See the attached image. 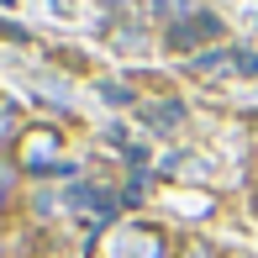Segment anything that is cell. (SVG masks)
Returning a JSON list of instances; mask_svg holds the SVG:
<instances>
[{
    "label": "cell",
    "mask_w": 258,
    "mask_h": 258,
    "mask_svg": "<svg viewBox=\"0 0 258 258\" xmlns=\"http://www.w3.org/2000/svg\"><path fill=\"white\" fill-rule=\"evenodd\" d=\"M16 163L27 174H63V132L58 126H21L16 132Z\"/></svg>",
    "instance_id": "1"
},
{
    "label": "cell",
    "mask_w": 258,
    "mask_h": 258,
    "mask_svg": "<svg viewBox=\"0 0 258 258\" xmlns=\"http://www.w3.org/2000/svg\"><path fill=\"white\" fill-rule=\"evenodd\" d=\"M216 37H221V21L211 16V11H195L190 21L169 27V48H174V53H206Z\"/></svg>",
    "instance_id": "2"
},
{
    "label": "cell",
    "mask_w": 258,
    "mask_h": 258,
    "mask_svg": "<svg viewBox=\"0 0 258 258\" xmlns=\"http://www.w3.org/2000/svg\"><path fill=\"white\" fill-rule=\"evenodd\" d=\"M163 253H169L163 227H126L111 248V258H163Z\"/></svg>",
    "instance_id": "3"
},
{
    "label": "cell",
    "mask_w": 258,
    "mask_h": 258,
    "mask_svg": "<svg viewBox=\"0 0 258 258\" xmlns=\"http://www.w3.org/2000/svg\"><path fill=\"white\" fill-rule=\"evenodd\" d=\"M137 116H143L148 126H158V132H174V126H184V105H179V100H158V105H137Z\"/></svg>",
    "instance_id": "4"
},
{
    "label": "cell",
    "mask_w": 258,
    "mask_h": 258,
    "mask_svg": "<svg viewBox=\"0 0 258 258\" xmlns=\"http://www.w3.org/2000/svg\"><path fill=\"white\" fill-rule=\"evenodd\" d=\"M227 69H232V53H221V48H206V53H195L190 74H195V79H216V74H227Z\"/></svg>",
    "instance_id": "5"
},
{
    "label": "cell",
    "mask_w": 258,
    "mask_h": 258,
    "mask_svg": "<svg viewBox=\"0 0 258 258\" xmlns=\"http://www.w3.org/2000/svg\"><path fill=\"white\" fill-rule=\"evenodd\" d=\"M111 48L116 53H137V48H148V32L143 27H111Z\"/></svg>",
    "instance_id": "6"
},
{
    "label": "cell",
    "mask_w": 258,
    "mask_h": 258,
    "mask_svg": "<svg viewBox=\"0 0 258 258\" xmlns=\"http://www.w3.org/2000/svg\"><path fill=\"white\" fill-rule=\"evenodd\" d=\"M232 74L258 79V53H253V48H232Z\"/></svg>",
    "instance_id": "7"
},
{
    "label": "cell",
    "mask_w": 258,
    "mask_h": 258,
    "mask_svg": "<svg viewBox=\"0 0 258 258\" xmlns=\"http://www.w3.org/2000/svg\"><path fill=\"white\" fill-rule=\"evenodd\" d=\"M179 258H216V248H211L201 232H195V237H184V242H179Z\"/></svg>",
    "instance_id": "8"
},
{
    "label": "cell",
    "mask_w": 258,
    "mask_h": 258,
    "mask_svg": "<svg viewBox=\"0 0 258 258\" xmlns=\"http://www.w3.org/2000/svg\"><path fill=\"white\" fill-rule=\"evenodd\" d=\"M158 11H163V16H174V27H179V21H190V16H195V11L184 6V0H158Z\"/></svg>",
    "instance_id": "9"
},
{
    "label": "cell",
    "mask_w": 258,
    "mask_h": 258,
    "mask_svg": "<svg viewBox=\"0 0 258 258\" xmlns=\"http://www.w3.org/2000/svg\"><path fill=\"white\" fill-rule=\"evenodd\" d=\"M100 95L111 105H132V90H126V85H100Z\"/></svg>",
    "instance_id": "10"
},
{
    "label": "cell",
    "mask_w": 258,
    "mask_h": 258,
    "mask_svg": "<svg viewBox=\"0 0 258 258\" xmlns=\"http://www.w3.org/2000/svg\"><path fill=\"white\" fill-rule=\"evenodd\" d=\"M0 37H16V42H21L27 32H21V27H11V21H0Z\"/></svg>",
    "instance_id": "11"
},
{
    "label": "cell",
    "mask_w": 258,
    "mask_h": 258,
    "mask_svg": "<svg viewBox=\"0 0 258 258\" xmlns=\"http://www.w3.org/2000/svg\"><path fill=\"white\" fill-rule=\"evenodd\" d=\"M105 6H121V11H132V0H105Z\"/></svg>",
    "instance_id": "12"
},
{
    "label": "cell",
    "mask_w": 258,
    "mask_h": 258,
    "mask_svg": "<svg viewBox=\"0 0 258 258\" xmlns=\"http://www.w3.org/2000/svg\"><path fill=\"white\" fill-rule=\"evenodd\" d=\"M0 211H6V190H0Z\"/></svg>",
    "instance_id": "13"
},
{
    "label": "cell",
    "mask_w": 258,
    "mask_h": 258,
    "mask_svg": "<svg viewBox=\"0 0 258 258\" xmlns=\"http://www.w3.org/2000/svg\"><path fill=\"white\" fill-rule=\"evenodd\" d=\"M227 258H248V253H227Z\"/></svg>",
    "instance_id": "14"
},
{
    "label": "cell",
    "mask_w": 258,
    "mask_h": 258,
    "mask_svg": "<svg viewBox=\"0 0 258 258\" xmlns=\"http://www.w3.org/2000/svg\"><path fill=\"white\" fill-rule=\"evenodd\" d=\"M253 206H258V190H253Z\"/></svg>",
    "instance_id": "15"
}]
</instances>
